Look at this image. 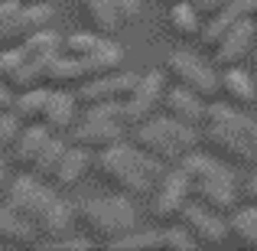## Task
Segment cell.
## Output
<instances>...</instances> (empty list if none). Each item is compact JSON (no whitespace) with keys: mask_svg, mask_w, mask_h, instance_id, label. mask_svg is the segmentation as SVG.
<instances>
[{"mask_svg":"<svg viewBox=\"0 0 257 251\" xmlns=\"http://www.w3.org/2000/svg\"><path fill=\"white\" fill-rule=\"evenodd\" d=\"M7 186H10V166H7V160L0 157V193H7Z\"/></svg>","mask_w":257,"mask_h":251,"instance_id":"40","label":"cell"},{"mask_svg":"<svg viewBox=\"0 0 257 251\" xmlns=\"http://www.w3.org/2000/svg\"><path fill=\"white\" fill-rule=\"evenodd\" d=\"M160 248H170V251H195L199 248V241L189 235V228L182 225H170V228H163L160 232Z\"/></svg>","mask_w":257,"mask_h":251,"instance_id":"32","label":"cell"},{"mask_svg":"<svg viewBox=\"0 0 257 251\" xmlns=\"http://www.w3.org/2000/svg\"><path fill=\"white\" fill-rule=\"evenodd\" d=\"M238 20H241V13L234 10L231 4H225V7H221V10H215L212 17H205V26H202V33H199L202 46H208V49H212V46L218 43V39L225 36V33L231 30V26L238 23Z\"/></svg>","mask_w":257,"mask_h":251,"instance_id":"28","label":"cell"},{"mask_svg":"<svg viewBox=\"0 0 257 251\" xmlns=\"http://www.w3.org/2000/svg\"><path fill=\"white\" fill-rule=\"evenodd\" d=\"M78 225L88 232V238L111 245L114 238L140 228V212L131 196L114 193V196H94L78 206Z\"/></svg>","mask_w":257,"mask_h":251,"instance_id":"5","label":"cell"},{"mask_svg":"<svg viewBox=\"0 0 257 251\" xmlns=\"http://www.w3.org/2000/svg\"><path fill=\"white\" fill-rule=\"evenodd\" d=\"M192 4L199 7L202 17H212L215 10H221V7H225V0H192Z\"/></svg>","mask_w":257,"mask_h":251,"instance_id":"38","label":"cell"},{"mask_svg":"<svg viewBox=\"0 0 257 251\" xmlns=\"http://www.w3.org/2000/svg\"><path fill=\"white\" fill-rule=\"evenodd\" d=\"M215 52V69H231V65H244L257 52V20L241 17L218 43L212 46Z\"/></svg>","mask_w":257,"mask_h":251,"instance_id":"10","label":"cell"},{"mask_svg":"<svg viewBox=\"0 0 257 251\" xmlns=\"http://www.w3.org/2000/svg\"><path fill=\"white\" fill-rule=\"evenodd\" d=\"M36 235H39V228L33 225L26 215H20L17 209H10V206L0 209V245L26 248V245H36Z\"/></svg>","mask_w":257,"mask_h":251,"instance_id":"21","label":"cell"},{"mask_svg":"<svg viewBox=\"0 0 257 251\" xmlns=\"http://www.w3.org/2000/svg\"><path fill=\"white\" fill-rule=\"evenodd\" d=\"M20 46H23V52L33 59V62L46 69V62H49L52 56H59V52H62V36H59V33L49 26V30L33 33V36H30V39H23Z\"/></svg>","mask_w":257,"mask_h":251,"instance_id":"27","label":"cell"},{"mask_svg":"<svg viewBox=\"0 0 257 251\" xmlns=\"http://www.w3.org/2000/svg\"><path fill=\"white\" fill-rule=\"evenodd\" d=\"M170 4H179V0H170Z\"/></svg>","mask_w":257,"mask_h":251,"instance_id":"42","label":"cell"},{"mask_svg":"<svg viewBox=\"0 0 257 251\" xmlns=\"http://www.w3.org/2000/svg\"><path fill=\"white\" fill-rule=\"evenodd\" d=\"M251 72H254V78H257V52H254V59H251Z\"/></svg>","mask_w":257,"mask_h":251,"instance_id":"41","label":"cell"},{"mask_svg":"<svg viewBox=\"0 0 257 251\" xmlns=\"http://www.w3.org/2000/svg\"><path fill=\"white\" fill-rule=\"evenodd\" d=\"M82 7H85V17L91 20V26L101 36H114L120 26H127L120 10L114 7V0H82Z\"/></svg>","mask_w":257,"mask_h":251,"instance_id":"24","label":"cell"},{"mask_svg":"<svg viewBox=\"0 0 257 251\" xmlns=\"http://www.w3.org/2000/svg\"><path fill=\"white\" fill-rule=\"evenodd\" d=\"M202 26H205V17L199 13V7L192 0H179V4L170 7V33L179 39H199Z\"/></svg>","mask_w":257,"mask_h":251,"instance_id":"22","label":"cell"},{"mask_svg":"<svg viewBox=\"0 0 257 251\" xmlns=\"http://www.w3.org/2000/svg\"><path fill=\"white\" fill-rule=\"evenodd\" d=\"M199 127L192 124H182V121L170 118V114H163V118H147L137 124V134H134V144L144 147L150 157H157L160 163L166 166H179L182 160L189 157V153L199 147Z\"/></svg>","mask_w":257,"mask_h":251,"instance_id":"4","label":"cell"},{"mask_svg":"<svg viewBox=\"0 0 257 251\" xmlns=\"http://www.w3.org/2000/svg\"><path fill=\"white\" fill-rule=\"evenodd\" d=\"M78 95H69V88H52L49 101H46V111H43V124L49 127L52 134H65L75 127L78 121Z\"/></svg>","mask_w":257,"mask_h":251,"instance_id":"17","label":"cell"},{"mask_svg":"<svg viewBox=\"0 0 257 251\" xmlns=\"http://www.w3.org/2000/svg\"><path fill=\"white\" fill-rule=\"evenodd\" d=\"M137 78L140 75H131V72H111V75L88 78L85 85H78V105H101V101H120L124 105L131 98Z\"/></svg>","mask_w":257,"mask_h":251,"instance_id":"15","label":"cell"},{"mask_svg":"<svg viewBox=\"0 0 257 251\" xmlns=\"http://www.w3.org/2000/svg\"><path fill=\"white\" fill-rule=\"evenodd\" d=\"M0 78L13 88V92H26V88L46 85L43 65H36L23 52V46H4L0 49Z\"/></svg>","mask_w":257,"mask_h":251,"instance_id":"13","label":"cell"},{"mask_svg":"<svg viewBox=\"0 0 257 251\" xmlns=\"http://www.w3.org/2000/svg\"><path fill=\"white\" fill-rule=\"evenodd\" d=\"M94 166L114 193H124L131 199H150V193L166 173V163H160L144 147L127 144V140H117L107 150H101Z\"/></svg>","mask_w":257,"mask_h":251,"instance_id":"2","label":"cell"},{"mask_svg":"<svg viewBox=\"0 0 257 251\" xmlns=\"http://www.w3.org/2000/svg\"><path fill=\"white\" fill-rule=\"evenodd\" d=\"M78 228V206L59 199L56 206L46 212V219L39 222V232L49 235V238H62V235H72Z\"/></svg>","mask_w":257,"mask_h":251,"instance_id":"23","label":"cell"},{"mask_svg":"<svg viewBox=\"0 0 257 251\" xmlns=\"http://www.w3.org/2000/svg\"><path fill=\"white\" fill-rule=\"evenodd\" d=\"M65 147H69V144H65L59 134H52L49 144H46V147H43V153H39L36 166H33V176H39V180L49 183V180H52V173H56V166H59V160H62V153H65Z\"/></svg>","mask_w":257,"mask_h":251,"instance_id":"30","label":"cell"},{"mask_svg":"<svg viewBox=\"0 0 257 251\" xmlns=\"http://www.w3.org/2000/svg\"><path fill=\"white\" fill-rule=\"evenodd\" d=\"M107 248H114V251H150V248H160V232L157 228H134V232L114 238Z\"/></svg>","mask_w":257,"mask_h":251,"instance_id":"31","label":"cell"},{"mask_svg":"<svg viewBox=\"0 0 257 251\" xmlns=\"http://www.w3.org/2000/svg\"><path fill=\"white\" fill-rule=\"evenodd\" d=\"M179 166L189 176V189H192L195 202L215 209V212H225V215H231L238 209V180H234L231 163L218 160L215 153L192 150Z\"/></svg>","mask_w":257,"mask_h":251,"instance_id":"3","label":"cell"},{"mask_svg":"<svg viewBox=\"0 0 257 251\" xmlns=\"http://www.w3.org/2000/svg\"><path fill=\"white\" fill-rule=\"evenodd\" d=\"M49 4H56V0H49Z\"/></svg>","mask_w":257,"mask_h":251,"instance_id":"43","label":"cell"},{"mask_svg":"<svg viewBox=\"0 0 257 251\" xmlns=\"http://www.w3.org/2000/svg\"><path fill=\"white\" fill-rule=\"evenodd\" d=\"M13 98H17V92L0 78V111H13Z\"/></svg>","mask_w":257,"mask_h":251,"instance_id":"37","label":"cell"},{"mask_svg":"<svg viewBox=\"0 0 257 251\" xmlns=\"http://www.w3.org/2000/svg\"><path fill=\"white\" fill-rule=\"evenodd\" d=\"M179 222L189 228V235L199 241V248H221L228 238H231V228H228L225 212H215V209L202 206V202H195V199L186 206V212H182Z\"/></svg>","mask_w":257,"mask_h":251,"instance_id":"11","label":"cell"},{"mask_svg":"<svg viewBox=\"0 0 257 251\" xmlns=\"http://www.w3.org/2000/svg\"><path fill=\"white\" fill-rule=\"evenodd\" d=\"M104 43L107 39L101 36L98 30L94 33H72V36H62V52L72 56V59H88V56H94Z\"/></svg>","mask_w":257,"mask_h":251,"instance_id":"29","label":"cell"},{"mask_svg":"<svg viewBox=\"0 0 257 251\" xmlns=\"http://www.w3.org/2000/svg\"><path fill=\"white\" fill-rule=\"evenodd\" d=\"M114 7L120 10L124 23H134V20L140 17V0H114Z\"/></svg>","mask_w":257,"mask_h":251,"instance_id":"36","label":"cell"},{"mask_svg":"<svg viewBox=\"0 0 257 251\" xmlns=\"http://www.w3.org/2000/svg\"><path fill=\"white\" fill-rule=\"evenodd\" d=\"M163 72H166V78H173V85L189 88V92L202 95L205 101H212L215 95H221V75L205 62V59L195 56V52H186V49L170 52Z\"/></svg>","mask_w":257,"mask_h":251,"instance_id":"7","label":"cell"},{"mask_svg":"<svg viewBox=\"0 0 257 251\" xmlns=\"http://www.w3.org/2000/svg\"><path fill=\"white\" fill-rule=\"evenodd\" d=\"M49 92H52L49 85H36V88H26V92H17V98H13V114H17L23 124H36V121H43Z\"/></svg>","mask_w":257,"mask_h":251,"instance_id":"25","label":"cell"},{"mask_svg":"<svg viewBox=\"0 0 257 251\" xmlns=\"http://www.w3.org/2000/svg\"><path fill=\"white\" fill-rule=\"evenodd\" d=\"M124 127H127L124 105L120 101H101V105H85L82 118L72 127V137H75L78 147L101 153L111 144L124 140Z\"/></svg>","mask_w":257,"mask_h":251,"instance_id":"6","label":"cell"},{"mask_svg":"<svg viewBox=\"0 0 257 251\" xmlns=\"http://www.w3.org/2000/svg\"><path fill=\"white\" fill-rule=\"evenodd\" d=\"M91 170V150H85V147H65V153H62V160H59V166H56V173H52V186L56 189H72V186H78V183L85 180V173Z\"/></svg>","mask_w":257,"mask_h":251,"instance_id":"20","label":"cell"},{"mask_svg":"<svg viewBox=\"0 0 257 251\" xmlns=\"http://www.w3.org/2000/svg\"><path fill=\"white\" fill-rule=\"evenodd\" d=\"M56 202H59L56 189L46 186V180H39V176H33V173L10 180L7 196H4V206H10V209H17L20 215H26L36 228H39V222L46 219V212H49Z\"/></svg>","mask_w":257,"mask_h":251,"instance_id":"8","label":"cell"},{"mask_svg":"<svg viewBox=\"0 0 257 251\" xmlns=\"http://www.w3.org/2000/svg\"><path fill=\"white\" fill-rule=\"evenodd\" d=\"M166 98V72L150 69L137 78L131 98L124 101V114H127V124H140V121L153 118L160 108V101Z\"/></svg>","mask_w":257,"mask_h":251,"instance_id":"12","label":"cell"},{"mask_svg":"<svg viewBox=\"0 0 257 251\" xmlns=\"http://www.w3.org/2000/svg\"><path fill=\"white\" fill-rule=\"evenodd\" d=\"M20 7H23V0H0V46H4V36H7Z\"/></svg>","mask_w":257,"mask_h":251,"instance_id":"35","label":"cell"},{"mask_svg":"<svg viewBox=\"0 0 257 251\" xmlns=\"http://www.w3.org/2000/svg\"><path fill=\"white\" fill-rule=\"evenodd\" d=\"M20 131H23V121H20L13 111H0V153H4V150H13Z\"/></svg>","mask_w":257,"mask_h":251,"instance_id":"33","label":"cell"},{"mask_svg":"<svg viewBox=\"0 0 257 251\" xmlns=\"http://www.w3.org/2000/svg\"><path fill=\"white\" fill-rule=\"evenodd\" d=\"M150 215L163 225H173V222L182 219L186 206L192 202V189H189V176L182 166H166L163 180L157 183V189L150 193Z\"/></svg>","mask_w":257,"mask_h":251,"instance_id":"9","label":"cell"},{"mask_svg":"<svg viewBox=\"0 0 257 251\" xmlns=\"http://www.w3.org/2000/svg\"><path fill=\"white\" fill-rule=\"evenodd\" d=\"M52 20H56V7L49 0H23V7L17 10L10 30L4 36V46H20L23 39H30L33 33L49 30Z\"/></svg>","mask_w":257,"mask_h":251,"instance_id":"14","label":"cell"},{"mask_svg":"<svg viewBox=\"0 0 257 251\" xmlns=\"http://www.w3.org/2000/svg\"><path fill=\"white\" fill-rule=\"evenodd\" d=\"M46 248H52V251H88V248H94V238H88V235H62V238H49Z\"/></svg>","mask_w":257,"mask_h":251,"instance_id":"34","label":"cell"},{"mask_svg":"<svg viewBox=\"0 0 257 251\" xmlns=\"http://www.w3.org/2000/svg\"><path fill=\"white\" fill-rule=\"evenodd\" d=\"M228 228H231V238L241 248H254L257 251V202L251 206H238L228 215Z\"/></svg>","mask_w":257,"mask_h":251,"instance_id":"26","label":"cell"},{"mask_svg":"<svg viewBox=\"0 0 257 251\" xmlns=\"http://www.w3.org/2000/svg\"><path fill=\"white\" fill-rule=\"evenodd\" d=\"M199 137L208 153L231 166L257 163V118L247 114V108H238L231 101H208Z\"/></svg>","mask_w":257,"mask_h":251,"instance_id":"1","label":"cell"},{"mask_svg":"<svg viewBox=\"0 0 257 251\" xmlns=\"http://www.w3.org/2000/svg\"><path fill=\"white\" fill-rule=\"evenodd\" d=\"M221 98L238 108H254L257 105V78L244 65L221 69Z\"/></svg>","mask_w":257,"mask_h":251,"instance_id":"19","label":"cell"},{"mask_svg":"<svg viewBox=\"0 0 257 251\" xmlns=\"http://www.w3.org/2000/svg\"><path fill=\"white\" fill-rule=\"evenodd\" d=\"M163 105H166V114L176 118V121H182V124H192V127H202V124H205L208 101L202 98V95L189 92V88H182V85L166 88Z\"/></svg>","mask_w":257,"mask_h":251,"instance_id":"16","label":"cell"},{"mask_svg":"<svg viewBox=\"0 0 257 251\" xmlns=\"http://www.w3.org/2000/svg\"><path fill=\"white\" fill-rule=\"evenodd\" d=\"M244 196H247V202H257V163H254V173L244 183Z\"/></svg>","mask_w":257,"mask_h":251,"instance_id":"39","label":"cell"},{"mask_svg":"<svg viewBox=\"0 0 257 251\" xmlns=\"http://www.w3.org/2000/svg\"><path fill=\"white\" fill-rule=\"evenodd\" d=\"M52 131L43 124V121H36V124H23V131H20L17 144H13V163H17L23 173H33V166H36L39 153H43V147L49 144Z\"/></svg>","mask_w":257,"mask_h":251,"instance_id":"18","label":"cell"}]
</instances>
